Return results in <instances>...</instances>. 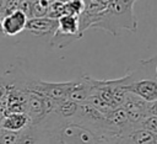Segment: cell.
Wrapping results in <instances>:
<instances>
[{
  "label": "cell",
  "instance_id": "8",
  "mask_svg": "<svg viewBox=\"0 0 157 144\" xmlns=\"http://www.w3.org/2000/svg\"><path fill=\"white\" fill-rule=\"evenodd\" d=\"M92 90V82H91V76L87 74H83L78 79H74L72 84L67 91L66 98L72 100L77 103H81L86 101L88 95L91 94Z\"/></svg>",
  "mask_w": 157,
  "mask_h": 144
},
{
  "label": "cell",
  "instance_id": "9",
  "mask_svg": "<svg viewBox=\"0 0 157 144\" xmlns=\"http://www.w3.org/2000/svg\"><path fill=\"white\" fill-rule=\"evenodd\" d=\"M31 124V119L26 112H11L6 113L0 122V128L11 132H22Z\"/></svg>",
  "mask_w": 157,
  "mask_h": 144
},
{
  "label": "cell",
  "instance_id": "18",
  "mask_svg": "<svg viewBox=\"0 0 157 144\" xmlns=\"http://www.w3.org/2000/svg\"><path fill=\"white\" fill-rule=\"evenodd\" d=\"M0 11L4 15V0H0Z\"/></svg>",
  "mask_w": 157,
  "mask_h": 144
},
{
  "label": "cell",
  "instance_id": "1",
  "mask_svg": "<svg viewBox=\"0 0 157 144\" xmlns=\"http://www.w3.org/2000/svg\"><path fill=\"white\" fill-rule=\"evenodd\" d=\"M137 0H109L103 11H101L91 28L103 30L113 36L120 31L136 32L137 20L134 14V4Z\"/></svg>",
  "mask_w": 157,
  "mask_h": 144
},
{
  "label": "cell",
  "instance_id": "2",
  "mask_svg": "<svg viewBox=\"0 0 157 144\" xmlns=\"http://www.w3.org/2000/svg\"><path fill=\"white\" fill-rule=\"evenodd\" d=\"M121 86L146 102L157 100V55L141 59L134 70L120 78Z\"/></svg>",
  "mask_w": 157,
  "mask_h": 144
},
{
  "label": "cell",
  "instance_id": "16",
  "mask_svg": "<svg viewBox=\"0 0 157 144\" xmlns=\"http://www.w3.org/2000/svg\"><path fill=\"white\" fill-rule=\"evenodd\" d=\"M140 127L147 129L148 132L157 134V116H152V114H147L141 122H140Z\"/></svg>",
  "mask_w": 157,
  "mask_h": 144
},
{
  "label": "cell",
  "instance_id": "6",
  "mask_svg": "<svg viewBox=\"0 0 157 144\" xmlns=\"http://www.w3.org/2000/svg\"><path fill=\"white\" fill-rule=\"evenodd\" d=\"M147 105H148V102H146L141 97H139L131 92H128L121 106L126 111V114H128L130 122L134 123L135 126L140 127V122L148 114Z\"/></svg>",
  "mask_w": 157,
  "mask_h": 144
},
{
  "label": "cell",
  "instance_id": "12",
  "mask_svg": "<svg viewBox=\"0 0 157 144\" xmlns=\"http://www.w3.org/2000/svg\"><path fill=\"white\" fill-rule=\"evenodd\" d=\"M86 101H87L88 103H91L93 107H96L97 110H99L101 112H103L104 114H107L112 108H114V107H112L107 101H104L99 95H97L96 92H91V94L88 95V97L86 98Z\"/></svg>",
  "mask_w": 157,
  "mask_h": 144
},
{
  "label": "cell",
  "instance_id": "13",
  "mask_svg": "<svg viewBox=\"0 0 157 144\" xmlns=\"http://www.w3.org/2000/svg\"><path fill=\"white\" fill-rule=\"evenodd\" d=\"M85 9V0H66L64 1V15L80 16Z\"/></svg>",
  "mask_w": 157,
  "mask_h": 144
},
{
  "label": "cell",
  "instance_id": "3",
  "mask_svg": "<svg viewBox=\"0 0 157 144\" xmlns=\"http://www.w3.org/2000/svg\"><path fill=\"white\" fill-rule=\"evenodd\" d=\"M82 37L80 32L78 16L75 15H63L58 18V28L52 36L50 46L54 48H65L74 41Z\"/></svg>",
  "mask_w": 157,
  "mask_h": 144
},
{
  "label": "cell",
  "instance_id": "10",
  "mask_svg": "<svg viewBox=\"0 0 157 144\" xmlns=\"http://www.w3.org/2000/svg\"><path fill=\"white\" fill-rule=\"evenodd\" d=\"M77 110H78L77 102L69 98H63V100L55 101V108L53 112L58 114L61 119H69L76 114Z\"/></svg>",
  "mask_w": 157,
  "mask_h": 144
},
{
  "label": "cell",
  "instance_id": "7",
  "mask_svg": "<svg viewBox=\"0 0 157 144\" xmlns=\"http://www.w3.org/2000/svg\"><path fill=\"white\" fill-rule=\"evenodd\" d=\"M58 28V20L50 18L48 16L40 17H29L26 23V31L37 37L53 36Z\"/></svg>",
  "mask_w": 157,
  "mask_h": 144
},
{
  "label": "cell",
  "instance_id": "20",
  "mask_svg": "<svg viewBox=\"0 0 157 144\" xmlns=\"http://www.w3.org/2000/svg\"><path fill=\"white\" fill-rule=\"evenodd\" d=\"M153 144H157V138H156V140H155V143Z\"/></svg>",
  "mask_w": 157,
  "mask_h": 144
},
{
  "label": "cell",
  "instance_id": "17",
  "mask_svg": "<svg viewBox=\"0 0 157 144\" xmlns=\"http://www.w3.org/2000/svg\"><path fill=\"white\" fill-rule=\"evenodd\" d=\"M147 112H148V114L157 116V100H155L152 102H148V105H147Z\"/></svg>",
  "mask_w": 157,
  "mask_h": 144
},
{
  "label": "cell",
  "instance_id": "5",
  "mask_svg": "<svg viewBox=\"0 0 157 144\" xmlns=\"http://www.w3.org/2000/svg\"><path fill=\"white\" fill-rule=\"evenodd\" d=\"M28 16L20 7L13 9L1 17V30L4 36H16L25 31Z\"/></svg>",
  "mask_w": 157,
  "mask_h": 144
},
{
  "label": "cell",
  "instance_id": "4",
  "mask_svg": "<svg viewBox=\"0 0 157 144\" xmlns=\"http://www.w3.org/2000/svg\"><path fill=\"white\" fill-rule=\"evenodd\" d=\"M17 144H60L55 128L44 124H29L20 132Z\"/></svg>",
  "mask_w": 157,
  "mask_h": 144
},
{
  "label": "cell",
  "instance_id": "19",
  "mask_svg": "<svg viewBox=\"0 0 157 144\" xmlns=\"http://www.w3.org/2000/svg\"><path fill=\"white\" fill-rule=\"evenodd\" d=\"M0 36H4V33H2V30H1V15H0Z\"/></svg>",
  "mask_w": 157,
  "mask_h": 144
},
{
  "label": "cell",
  "instance_id": "11",
  "mask_svg": "<svg viewBox=\"0 0 157 144\" xmlns=\"http://www.w3.org/2000/svg\"><path fill=\"white\" fill-rule=\"evenodd\" d=\"M126 137L134 144H153L157 138V134H153L142 127H136L131 129L126 134Z\"/></svg>",
  "mask_w": 157,
  "mask_h": 144
},
{
  "label": "cell",
  "instance_id": "15",
  "mask_svg": "<svg viewBox=\"0 0 157 144\" xmlns=\"http://www.w3.org/2000/svg\"><path fill=\"white\" fill-rule=\"evenodd\" d=\"M20 132H11L0 128V144H17Z\"/></svg>",
  "mask_w": 157,
  "mask_h": 144
},
{
  "label": "cell",
  "instance_id": "14",
  "mask_svg": "<svg viewBox=\"0 0 157 144\" xmlns=\"http://www.w3.org/2000/svg\"><path fill=\"white\" fill-rule=\"evenodd\" d=\"M63 15H64V1L63 0H53V1H50L48 11H47V16L50 17V18L58 20Z\"/></svg>",
  "mask_w": 157,
  "mask_h": 144
}]
</instances>
